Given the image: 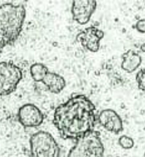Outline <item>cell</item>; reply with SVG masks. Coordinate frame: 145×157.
Masks as SVG:
<instances>
[{
  "label": "cell",
  "mask_w": 145,
  "mask_h": 157,
  "mask_svg": "<svg viewBox=\"0 0 145 157\" xmlns=\"http://www.w3.org/2000/svg\"><path fill=\"white\" fill-rule=\"evenodd\" d=\"M95 108L85 95L73 96L56 109L53 123L64 139L78 140L94 131Z\"/></svg>",
  "instance_id": "obj_1"
},
{
  "label": "cell",
  "mask_w": 145,
  "mask_h": 157,
  "mask_svg": "<svg viewBox=\"0 0 145 157\" xmlns=\"http://www.w3.org/2000/svg\"><path fill=\"white\" fill-rule=\"evenodd\" d=\"M26 16V10L22 4L6 3L0 6V50L17 40Z\"/></svg>",
  "instance_id": "obj_2"
},
{
  "label": "cell",
  "mask_w": 145,
  "mask_h": 157,
  "mask_svg": "<svg viewBox=\"0 0 145 157\" xmlns=\"http://www.w3.org/2000/svg\"><path fill=\"white\" fill-rule=\"evenodd\" d=\"M67 157H102L104 148L98 132L93 131L76 140Z\"/></svg>",
  "instance_id": "obj_3"
},
{
  "label": "cell",
  "mask_w": 145,
  "mask_h": 157,
  "mask_svg": "<svg viewBox=\"0 0 145 157\" xmlns=\"http://www.w3.org/2000/svg\"><path fill=\"white\" fill-rule=\"evenodd\" d=\"M31 157H59L60 149L51 134L40 131L31 136L30 141Z\"/></svg>",
  "instance_id": "obj_4"
},
{
  "label": "cell",
  "mask_w": 145,
  "mask_h": 157,
  "mask_svg": "<svg viewBox=\"0 0 145 157\" xmlns=\"http://www.w3.org/2000/svg\"><path fill=\"white\" fill-rule=\"evenodd\" d=\"M22 78V69L14 62H0V96L14 92Z\"/></svg>",
  "instance_id": "obj_5"
},
{
  "label": "cell",
  "mask_w": 145,
  "mask_h": 157,
  "mask_svg": "<svg viewBox=\"0 0 145 157\" xmlns=\"http://www.w3.org/2000/svg\"><path fill=\"white\" fill-rule=\"evenodd\" d=\"M17 117L20 124L28 128L40 126L44 119L40 109L32 104H26L21 106L18 111Z\"/></svg>",
  "instance_id": "obj_6"
},
{
  "label": "cell",
  "mask_w": 145,
  "mask_h": 157,
  "mask_svg": "<svg viewBox=\"0 0 145 157\" xmlns=\"http://www.w3.org/2000/svg\"><path fill=\"white\" fill-rule=\"evenodd\" d=\"M96 7V1L93 0L73 1L71 9L73 20L81 25L87 24Z\"/></svg>",
  "instance_id": "obj_7"
},
{
  "label": "cell",
  "mask_w": 145,
  "mask_h": 157,
  "mask_svg": "<svg viewBox=\"0 0 145 157\" xmlns=\"http://www.w3.org/2000/svg\"><path fill=\"white\" fill-rule=\"evenodd\" d=\"M104 32L100 29L89 27L79 33L76 39L86 50L96 52L99 49L100 42L104 38Z\"/></svg>",
  "instance_id": "obj_8"
},
{
  "label": "cell",
  "mask_w": 145,
  "mask_h": 157,
  "mask_svg": "<svg viewBox=\"0 0 145 157\" xmlns=\"http://www.w3.org/2000/svg\"><path fill=\"white\" fill-rule=\"evenodd\" d=\"M98 121L104 129L111 133L118 134L123 131V121L114 110L107 109L101 111Z\"/></svg>",
  "instance_id": "obj_9"
},
{
  "label": "cell",
  "mask_w": 145,
  "mask_h": 157,
  "mask_svg": "<svg viewBox=\"0 0 145 157\" xmlns=\"http://www.w3.org/2000/svg\"><path fill=\"white\" fill-rule=\"evenodd\" d=\"M122 69L128 73H131L136 70L142 62V57L134 50H128L122 56Z\"/></svg>",
  "instance_id": "obj_10"
},
{
  "label": "cell",
  "mask_w": 145,
  "mask_h": 157,
  "mask_svg": "<svg viewBox=\"0 0 145 157\" xmlns=\"http://www.w3.org/2000/svg\"><path fill=\"white\" fill-rule=\"evenodd\" d=\"M50 92L58 94L62 91L66 86L63 77L59 74L49 71L42 82Z\"/></svg>",
  "instance_id": "obj_11"
},
{
  "label": "cell",
  "mask_w": 145,
  "mask_h": 157,
  "mask_svg": "<svg viewBox=\"0 0 145 157\" xmlns=\"http://www.w3.org/2000/svg\"><path fill=\"white\" fill-rule=\"evenodd\" d=\"M30 74L33 80L36 82H42L48 74V68L43 64L36 63L31 65L30 68Z\"/></svg>",
  "instance_id": "obj_12"
},
{
  "label": "cell",
  "mask_w": 145,
  "mask_h": 157,
  "mask_svg": "<svg viewBox=\"0 0 145 157\" xmlns=\"http://www.w3.org/2000/svg\"><path fill=\"white\" fill-rule=\"evenodd\" d=\"M119 144L121 148L125 150H130L134 147L135 142L131 137L123 135L121 136L119 139Z\"/></svg>",
  "instance_id": "obj_13"
},
{
  "label": "cell",
  "mask_w": 145,
  "mask_h": 157,
  "mask_svg": "<svg viewBox=\"0 0 145 157\" xmlns=\"http://www.w3.org/2000/svg\"><path fill=\"white\" fill-rule=\"evenodd\" d=\"M136 81L138 88L145 92V69H141L136 75Z\"/></svg>",
  "instance_id": "obj_14"
},
{
  "label": "cell",
  "mask_w": 145,
  "mask_h": 157,
  "mask_svg": "<svg viewBox=\"0 0 145 157\" xmlns=\"http://www.w3.org/2000/svg\"><path fill=\"white\" fill-rule=\"evenodd\" d=\"M135 29L138 32L145 33V19H140L136 22Z\"/></svg>",
  "instance_id": "obj_15"
},
{
  "label": "cell",
  "mask_w": 145,
  "mask_h": 157,
  "mask_svg": "<svg viewBox=\"0 0 145 157\" xmlns=\"http://www.w3.org/2000/svg\"><path fill=\"white\" fill-rule=\"evenodd\" d=\"M140 50L143 52H145V43L141 45L140 46Z\"/></svg>",
  "instance_id": "obj_16"
}]
</instances>
